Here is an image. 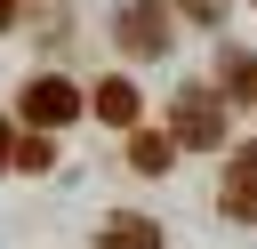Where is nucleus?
Segmentation results:
<instances>
[{
	"mask_svg": "<svg viewBox=\"0 0 257 249\" xmlns=\"http://www.w3.org/2000/svg\"><path fill=\"white\" fill-rule=\"evenodd\" d=\"M8 24H16V0H0V32H8Z\"/></svg>",
	"mask_w": 257,
	"mask_h": 249,
	"instance_id": "obj_12",
	"label": "nucleus"
},
{
	"mask_svg": "<svg viewBox=\"0 0 257 249\" xmlns=\"http://www.w3.org/2000/svg\"><path fill=\"white\" fill-rule=\"evenodd\" d=\"M0 169H16V137H8V112H0Z\"/></svg>",
	"mask_w": 257,
	"mask_h": 249,
	"instance_id": "obj_11",
	"label": "nucleus"
},
{
	"mask_svg": "<svg viewBox=\"0 0 257 249\" xmlns=\"http://www.w3.org/2000/svg\"><path fill=\"white\" fill-rule=\"evenodd\" d=\"M225 104H257V48H225Z\"/></svg>",
	"mask_w": 257,
	"mask_h": 249,
	"instance_id": "obj_6",
	"label": "nucleus"
},
{
	"mask_svg": "<svg viewBox=\"0 0 257 249\" xmlns=\"http://www.w3.org/2000/svg\"><path fill=\"white\" fill-rule=\"evenodd\" d=\"M96 112H104L112 129H137V80H128V72H112V80L96 88Z\"/></svg>",
	"mask_w": 257,
	"mask_h": 249,
	"instance_id": "obj_7",
	"label": "nucleus"
},
{
	"mask_svg": "<svg viewBox=\"0 0 257 249\" xmlns=\"http://www.w3.org/2000/svg\"><path fill=\"white\" fill-rule=\"evenodd\" d=\"M16 169H48V137H24L16 145Z\"/></svg>",
	"mask_w": 257,
	"mask_h": 249,
	"instance_id": "obj_9",
	"label": "nucleus"
},
{
	"mask_svg": "<svg viewBox=\"0 0 257 249\" xmlns=\"http://www.w3.org/2000/svg\"><path fill=\"white\" fill-rule=\"evenodd\" d=\"M177 8H185L193 24H217V16H225V0H177Z\"/></svg>",
	"mask_w": 257,
	"mask_h": 249,
	"instance_id": "obj_10",
	"label": "nucleus"
},
{
	"mask_svg": "<svg viewBox=\"0 0 257 249\" xmlns=\"http://www.w3.org/2000/svg\"><path fill=\"white\" fill-rule=\"evenodd\" d=\"M96 249H161V225L120 209V217H104V225H96Z\"/></svg>",
	"mask_w": 257,
	"mask_h": 249,
	"instance_id": "obj_5",
	"label": "nucleus"
},
{
	"mask_svg": "<svg viewBox=\"0 0 257 249\" xmlns=\"http://www.w3.org/2000/svg\"><path fill=\"white\" fill-rule=\"evenodd\" d=\"M169 153H177V137H153V129H128V161H137L145 177H161V169H169Z\"/></svg>",
	"mask_w": 257,
	"mask_h": 249,
	"instance_id": "obj_8",
	"label": "nucleus"
},
{
	"mask_svg": "<svg viewBox=\"0 0 257 249\" xmlns=\"http://www.w3.org/2000/svg\"><path fill=\"white\" fill-rule=\"evenodd\" d=\"M112 40H120L128 56H161V48H169V8H161V0H120Z\"/></svg>",
	"mask_w": 257,
	"mask_h": 249,
	"instance_id": "obj_3",
	"label": "nucleus"
},
{
	"mask_svg": "<svg viewBox=\"0 0 257 249\" xmlns=\"http://www.w3.org/2000/svg\"><path fill=\"white\" fill-rule=\"evenodd\" d=\"M225 217H257V145H241L233 153V169H225Z\"/></svg>",
	"mask_w": 257,
	"mask_h": 249,
	"instance_id": "obj_4",
	"label": "nucleus"
},
{
	"mask_svg": "<svg viewBox=\"0 0 257 249\" xmlns=\"http://www.w3.org/2000/svg\"><path fill=\"white\" fill-rule=\"evenodd\" d=\"M169 137H177L185 153L225 145V96H217V88H177V104H169Z\"/></svg>",
	"mask_w": 257,
	"mask_h": 249,
	"instance_id": "obj_1",
	"label": "nucleus"
},
{
	"mask_svg": "<svg viewBox=\"0 0 257 249\" xmlns=\"http://www.w3.org/2000/svg\"><path fill=\"white\" fill-rule=\"evenodd\" d=\"M16 112H24L40 137H56V129H72V120H80V88H72V80H56V72H40V80H24Z\"/></svg>",
	"mask_w": 257,
	"mask_h": 249,
	"instance_id": "obj_2",
	"label": "nucleus"
}]
</instances>
